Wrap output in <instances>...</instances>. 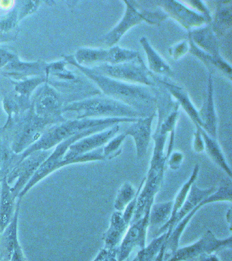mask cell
Here are the masks:
<instances>
[{"mask_svg": "<svg viewBox=\"0 0 232 261\" xmlns=\"http://www.w3.org/2000/svg\"><path fill=\"white\" fill-rule=\"evenodd\" d=\"M63 58L68 64L76 67L83 74L93 81L102 92L104 95L131 106L146 116L156 113V87L134 85L105 76L95 72L89 67L79 65L73 55H64Z\"/></svg>", "mask_w": 232, "mask_h": 261, "instance_id": "1", "label": "cell"}, {"mask_svg": "<svg viewBox=\"0 0 232 261\" xmlns=\"http://www.w3.org/2000/svg\"><path fill=\"white\" fill-rule=\"evenodd\" d=\"M138 118H83V119H67L64 122L55 124L44 133L40 140L27 150L19 154L20 161L32 152L38 150H49L65 140L76 136L81 133L97 126H107L111 127L115 124L124 122H134Z\"/></svg>", "mask_w": 232, "mask_h": 261, "instance_id": "2", "label": "cell"}, {"mask_svg": "<svg viewBox=\"0 0 232 261\" xmlns=\"http://www.w3.org/2000/svg\"><path fill=\"white\" fill-rule=\"evenodd\" d=\"M72 114V119L146 117L145 114L121 101L101 93L70 102L63 108V114Z\"/></svg>", "mask_w": 232, "mask_h": 261, "instance_id": "3", "label": "cell"}, {"mask_svg": "<svg viewBox=\"0 0 232 261\" xmlns=\"http://www.w3.org/2000/svg\"><path fill=\"white\" fill-rule=\"evenodd\" d=\"M54 125V122L39 117L30 108L14 119L7 120L0 130L9 140L14 152L21 154L37 142L46 130Z\"/></svg>", "mask_w": 232, "mask_h": 261, "instance_id": "4", "label": "cell"}, {"mask_svg": "<svg viewBox=\"0 0 232 261\" xmlns=\"http://www.w3.org/2000/svg\"><path fill=\"white\" fill-rule=\"evenodd\" d=\"M123 3L125 4L126 8L123 17L117 25L101 39L104 48H111L117 45L128 31L142 22L158 25L168 18L162 10L156 11L146 9L136 1H124Z\"/></svg>", "mask_w": 232, "mask_h": 261, "instance_id": "5", "label": "cell"}, {"mask_svg": "<svg viewBox=\"0 0 232 261\" xmlns=\"http://www.w3.org/2000/svg\"><path fill=\"white\" fill-rule=\"evenodd\" d=\"M90 68L95 72L117 81L151 88L158 87L153 73L144 64L141 56L130 62L118 65L103 63Z\"/></svg>", "mask_w": 232, "mask_h": 261, "instance_id": "6", "label": "cell"}, {"mask_svg": "<svg viewBox=\"0 0 232 261\" xmlns=\"http://www.w3.org/2000/svg\"><path fill=\"white\" fill-rule=\"evenodd\" d=\"M31 102L32 109L39 117L50 120L55 124L68 119L63 114V108L68 104L66 97L47 83L38 88Z\"/></svg>", "mask_w": 232, "mask_h": 261, "instance_id": "7", "label": "cell"}, {"mask_svg": "<svg viewBox=\"0 0 232 261\" xmlns=\"http://www.w3.org/2000/svg\"><path fill=\"white\" fill-rule=\"evenodd\" d=\"M108 128H110L109 126H101L90 128V129L81 133V134L73 136L72 138H69L58 144L54 152L50 153L48 158L40 165L35 174L34 175L29 182L24 188L23 191L19 194L17 199H21L34 186L37 185L38 182L45 178L48 175L51 174L52 173L64 167H63L64 157L71 145L81 140V139L85 138V137L90 136V135L95 134V133L102 132V130L107 129Z\"/></svg>", "mask_w": 232, "mask_h": 261, "instance_id": "8", "label": "cell"}, {"mask_svg": "<svg viewBox=\"0 0 232 261\" xmlns=\"http://www.w3.org/2000/svg\"><path fill=\"white\" fill-rule=\"evenodd\" d=\"M50 153V150H38L32 152L25 158L22 159L10 171L7 177V181L15 198L17 199L19 194Z\"/></svg>", "mask_w": 232, "mask_h": 261, "instance_id": "9", "label": "cell"}, {"mask_svg": "<svg viewBox=\"0 0 232 261\" xmlns=\"http://www.w3.org/2000/svg\"><path fill=\"white\" fill-rule=\"evenodd\" d=\"M232 237L220 240L211 230H207L197 242L177 249L166 261H189L198 258L202 254H211L222 248H231Z\"/></svg>", "mask_w": 232, "mask_h": 261, "instance_id": "10", "label": "cell"}, {"mask_svg": "<svg viewBox=\"0 0 232 261\" xmlns=\"http://www.w3.org/2000/svg\"><path fill=\"white\" fill-rule=\"evenodd\" d=\"M41 4L39 1H17L7 13L0 16V43L17 39L19 24L23 18L35 12Z\"/></svg>", "mask_w": 232, "mask_h": 261, "instance_id": "11", "label": "cell"}, {"mask_svg": "<svg viewBox=\"0 0 232 261\" xmlns=\"http://www.w3.org/2000/svg\"><path fill=\"white\" fill-rule=\"evenodd\" d=\"M150 209L140 219L130 224L117 249L118 261H125L136 248L143 249L146 246Z\"/></svg>", "mask_w": 232, "mask_h": 261, "instance_id": "12", "label": "cell"}, {"mask_svg": "<svg viewBox=\"0 0 232 261\" xmlns=\"http://www.w3.org/2000/svg\"><path fill=\"white\" fill-rule=\"evenodd\" d=\"M156 4L161 10L178 22L187 32L193 28H199L203 24H209L204 16L189 7L184 2L177 1H158Z\"/></svg>", "mask_w": 232, "mask_h": 261, "instance_id": "13", "label": "cell"}, {"mask_svg": "<svg viewBox=\"0 0 232 261\" xmlns=\"http://www.w3.org/2000/svg\"><path fill=\"white\" fill-rule=\"evenodd\" d=\"M47 63L43 60L25 62L16 57L0 70V75L14 81H22L33 77L45 76Z\"/></svg>", "mask_w": 232, "mask_h": 261, "instance_id": "14", "label": "cell"}, {"mask_svg": "<svg viewBox=\"0 0 232 261\" xmlns=\"http://www.w3.org/2000/svg\"><path fill=\"white\" fill-rule=\"evenodd\" d=\"M119 124H115L102 132L95 133V134L85 137V138L77 141L71 145L65 154L64 159L73 158V157L79 156V155L85 154V153L101 148L106 144H107L113 137L117 135L120 130Z\"/></svg>", "mask_w": 232, "mask_h": 261, "instance_id": "15", "label": "cell"}, {"mask_svg": "<svg viewBox=\"0 0 232 261\" xmlns=\"http://www.w3.org/2000/svg\"><path fill=\"white\" fill-rule=\"evenodd\" d=\"M154 117L156 113L139 118L136 121L132 122L131 125L124 132L126 136H131L134 139L138 160L143 159L147 153L152 138V124Z\"/></svg>", "mask_w": 232, "mask_h": 261, "instance_id": "16", "label": "cell"}, {"mask_svg": "<svg viewBox=\"0 0 232 261\" xmlns=\"http://www.w3.org/2000/svg\"><path fill=\"white\" fill-rule=\"evenodd\" d=\"M164 177V173L157 175L146 174L144 177V183L138 195L135 213L130 224L140 219L145 212L151 207L154 197L162 187Z\"/></svg>", "mask_w": 232, "mask_h": 261, "instance_id": "17", "label": "cell"}, {"mask_svg": "<svg viewBox=\"0 0 232 261\" xmlns=\"http://www.w3.org/2000/svg\"><path fill=\"white\" fill-rule=\"evenodd\" d=\"M199 118L202 124V128L211 138L217 139L218 118L214 99V83L213 71H209L207 93L202 106L198 110Z\"/></svg>", "mask_w": 232, "mask_h": 261, "instance_id": "18", "label": "cell"}, {"mask_svg": "<svg viewBox=\"0 0 232 261\" xmlns=\"http://www.w3.org/2000/svg\"><path fill=\"white\" fill-rule=\"evenodd\" d=\"M154 79L157 83L164 87L172 97L176 99L177 103L179 104V106H182L193 123L197 124L200 127H202V124H201L199 116L198 110L196 109L194 104L191 101L188 92L184 88L171 83L165 77H159L154 74Z\"/></svg>", "mask_w": 232, "mask_h": 261, "instance_id": "19", "label": "cell"}, {"mask_svg": "<svg viewBox=\"0 0 232 261\" xmlns=\"http://www.w3.org/2000/svg\"><path fill=\"white\" fill-rule=\"evenodd\" d=\"M217 187H212L208 189H202L197 187L195 184H193L191 188L190 191L187 196L186 201H185L180 210L176 214L174 219L169 226L167 230V236H170L171 232L177 225L191 212H192L197 205L203 200L207 199L209 195L213 194L217 190Z\"/></svg>", "mask_w": 232, "mask_h": 261, "instance_id": "20", "label": "cell"}, {"mask_svg": "<svg viewBox=\"0 0 232 261\" xmlns=\"http://www.w3.org/2000/svg\"><path fill=\"white\" fill-rule=\"evenodd\" d=\"M193 43L205 53L216 59L223 58L220 52L219 38L212 30L210 24L194 29L188 32Z\"/></svg>", "mask_w": 232, "mask_h": 261, "instance_id": "21", "label": "cell"}, {"mask_svg": "<svg viewBox=\"0 0 232 261\" xmlns=\"http://www.w3.org/2000/svg\"><path fill=\"white\" fill-rule=\"evenodd\" d=\"M214 199L211 195H209L207 199L203 200L202 202H201L192 212L185 216L184 218L176 226H175L174 229L171 232L170 236L166 239V243H165V253H164V261L168 260L169 258L176 251L179 247V243L183 232L185 231V228H187V225L189 222H190L191 219H192L193 216L197 214V212L199 211L201 208H202L203 206L208 205L210 203H214Z\"/></svg>", "mask_w": 232, "mask_h": 261, "instance_id": "22", "label": "cell"}, {"mask_svg": "<svg viewBox=\"0 0 232 261\" xmlns=\"http://www.w3.org/2000/svg\"><path fill=\"white\" fill-rule=\"evenodd\" d=\"M21 200L18 199L13 220L0 237V260L9 261L16 245L19 242L18 238V222L21 207Z\"/></svg>", "mask_w": 232, "mask_h": 261, "instance_id": "23", "label": "cell"}, {"mask_svg": "<svg viewBox=\"0 0 232 261\" xmlns=\"http://www.w3.org/2000/svg\"><path fill=\"white\" fill-rule=\"evenodd\" d=\"M129 226L125 223L123 212L115 211L112 214L110 225L103 234L105 242L104 248L107 250H117Z\"/></svg>", "mask_w": 232, "mask_h": 261, "instance_id": "24", "label": "cell"}, {"mask_svg": "<svg viewBox=\"0 0 232 261\" xmlns=\"http://www.w3.org/2000/svg\"><path fill=\"white\" fill-rule=\"evenodd\" d=\"M139 42L147 57L148 69L159 77H174V72L170 65L152 46L148 38L145 36L142 37Z\"/></svg>", "mask_w": 232, "mask_h": 261, "instance_id": "25", "label": "cell"}, {"mask_svg": "<svg viewBox=\"0 0 232 261\" xmlns=\"http://www.w3.org/2000/svg\"><path fill=\"white\" fill-rule=\"evenodd\" d=\"M17 199L12 193L6 177L2 181L0 191V237L13 220L17 207Z\"/></svg>", "mask_w": 232, "mask_h": 261, "instance_id": "26", "label": "cell"}, {"mask_svg": "<svg viewBox=\"0 0 232 261\" xmlns=\"http://www.w3.org/2000/svg\"><path fill=\"white\" fill-rule=\"evenodd\" d=\"M216 11L212 16V30L218 38L225 36L232 26V2H216Z\"/></svg>", "mask_w": 232, "mask_h": 261, "instance_id": "27", "label": "cell"}, {"mask_svg": "<svg viewBox=\"0 0 232 261\" xmlns=\"http://www.w3.org/2000/svg\"><path fill=\"white\" fill-rule=\"evenodd\" d=\"M188 41L189 43V53L190 54L200 60L205 65L209 71H213V68L217 69L218 71L223 73L231 81L232 69L229 63H228L223 58L216 59L205 53L193 43L189 36H188Z\"/></svg>", "mask_w": 232, "mask_h": 261, "instance_id": "28", "label": "cell"}, {"mask_svg": "<svg viewBox=\"0 0 232 261\" xmlns=\"http://www.w3.org/2000/svg\"><path fill=\"white\" fill-rule=\"evenodd\" d=\"M172 206L173 201L152 204L148 217V228H150L152 238H156L158 230L170 220Z\"/></svg>", "mask_w": 232, "mask_h": 261, "instance_id": "29", "label": "cell"}, {"mask_svg": "<svg viewBox=\"0 0 232 261\" xmlns=\"http://www.w3.org/2000/svg\"><path fill=\"white\" fill-rule=\"evenodd\" d=\"M152 138L154 141V148L147 173L157 175L160 173H164L165 171L167 158L164 149L166 146L167 135L159 132H154L152 135Z\"/></svg>", "mask_w": 232, "mask_h": 261, "instance_id": "30", "label": "cell"}, {"mask_svg": "<svg viewBox=\"0 0 232 261\" xmlns=\"http://www.w3.org/2000/svg\"><path fill=\"white\" fill-rule=\"evenodd\" d=\"M199 169H200V166H199V165L197 164V163L193 167L190 177L187 179L186 182L181 187L176 197H175L174 201H173L172 216H171L170 220H169L168 223L165 224L163 227L161 228L160 229L158 230V232H157L156 237L161 236V234L166 232L167 230H168L169 226H170L171 223H172L173 220L174 219L176 214L178 213V212L180 210L183 204H184L185 201H186L187 196L189 195L191 187H192L193 184L196 181L197 176H198Z\"/></svg>", "mask_w": 232, "mask_h": 261, "instance_id": "31", "label": "cell"}, {"mask_svg": "<svg viewBox=\"0 0 232 261\" xmlns=\"http://www.w3.org/2000/svg\"><path fill=\"white\" fill-rule=\"evenodd\" d=\"M199 130H200L201 136L204 141V151L207 152L210 159L217 166H219L229 176V178H231V167L228 164L221 147L218 143L217 139L211 138L200 126H199Z\"/></svg>", "mask_w": 232, "mask_h": 261, "instance_id": "32", "label": "cell"}, {"mask_svg": "<svg viewBox=\"0 0 232 261\" xmlns=\"http://www.w3.org/2000/svg\"><path fill=\"white\" fill-rule=\"evenodd\" d=\"M19 162V154L14 152L9 140L0 130V179L6 178Z\"/></svg>", "mask_w": 232, "mask_h": 261, "instance_id": "33", "label": "cell"}, {"mask_svg": "<svg viewBox=\"0 0 232 261\" xmlns=\"http://www.w3.org/2000/svg\"><path fill=\"white\" fill-rule=\"evenodd\" d=\"M76 62L82 66L89 67L107 63L108 48H79L73 55Z\"/></svg>", "mask_w": 232, "mask_h": 261, "instance_id": "34", "label": "cell"}, {"mask_svg": "<svg viewBox=\"0 0 232 261\" xmlns=\"http://www.w3.org/2000/svg\"><path fill=\"white\" fill-rule=\"evenodd\" d=\"M8 80L12 90L22 99L29 101H31L32 95H33L34 91L40 86L47 83V79L45 76L33 77L22 81Z\"/></svg>", "mask_w": 232, "mask_h": 261, "instance_id": "35", "label": "cell"}, {"mask_svg": "<svg viewBox=\"0 0 232 261\" xmlns=\"http://www.w3.org/2000/svg\"><path fill=\"white\" fill-rule=\"evenodd\" d=\"M168 238L166 232L153 238L145 248L140 249L137 256L132 261H154L160 252L161 249Z\"/></svg>", "mask_w": 232, "mask_h": 261, "instance_id": "36", "label": "cell"}, {"mask_svg": "<svg viewBox=\"0 0 232 261\" xmlns=\"http://www.w3.org/2000/svg\"><path fill=\"white\" fill-rule=\"evenodd\" d=\"M140 56V53L138 51L121 48L118 45H115L108 48L107 63L110 65L121 64L135 60Z\"/></svg>", "mask_w": 232, "mask_h": 261, "instance_id": "37", "label": "cell"}, {"mask_svg": "<svg viewBox=\"0 0 232 261\" xmlns=\"http://www.w3.org/2000/svg\"><path fill=\"white\" fill-rule=\"evenodd\" d=\"M135 188L130 181H126L122 184L116 195L114 207L115 211L123 212L126 206L134 199L136 195Z\"/></svg>", "mask_w": 232, "mask_h": 261, "instance_id": "38", "label": "cell"}, {"mask_svg": "<svg viewBox=\"0 0 232 261\" xmlns=\"http://www.w3.org/2000/svg\"><path fill=\"white\" fill-rule=\"evenodd\" d=\"M126 135L124 133L116 135L107 144L103 146V154L105 160L117 158L122 152V144L125 141Z\"/></svg>", "mask_w": 232, "mask_h": 261, "instance_id": "39", "label": "cell"}, {"mask_svg": "<svg viewBox=\"0 0 232 261\" xmlns=\"http://www.w3.org/2000/svg\"><path fill=\"white\" fill-rule=\"evenodd\" d=\"M168 51L171 58L174 59V61H178L189 53V41L187 40L181 41V42L169 47Z\"/></svg>", "mask_w": 232, "mask_h": 261, "instance_id": "40", "label": "cell"}, {"mask_svg": "<svg viewBox=\"0 0 232 261\" xmlns=\"http://www.w3.org/2000/svg\"><path fill=\"white\" fill-rule=\"evenodd\" d=\"M144 183V178L142 179V182L140 184L139 189H138L137 192H136L135 197H134V199L132 200V201L130 202L127 206H126L125 210L123 211V219L125 220V223L127 224L128 226H130V222H131L132 218H133L134 213H135L136 205H137L138 195H139L140 189H142Z\"/></svg>", "mask_w": 232, "mask_h": 261, "instance_id": "41", "label": "cell"}, {"mask_svg": "<svg viewBox=\"0 0 232 261\" xmlns=\"http://www.w3.org/2000/svg\"><path fill=\"white\" fill-rule=\"evenodd\" d=\"M184 3L187 4V5L189 4L193 10H195V11L201 14V15L204 16L209 24L211 23L212 15L211 11H210L209 8L205 5L204 2L192 0V1L186 2H184Z\"/></svg>", "mask_w": 232, "mask_h": 261, "instance_id": "42", "label": "cell"}, {"mask_svg": "<svg viewBox=\"0 0 232 261\" xmlns=\"http://www.w3.org/2000/svg\"><path fill=\"white\" fill-rule=\"evenodd\" d=\"M184 160V154L181 151H174L171 153L167 159L166 164L172 170L176 171L180 169Z\"/></svg>", "mask_w": 232, "mask_h": 261, "instance_id": "43", "label": "cell"}, {"mask_svg": "<svg viewBox=\"0 0 232 261\" xmlns=\"http://www.w3.org/2000/svg\"><path fill=\"white\" fill-rule=\"evenodd\" d=\"M195 132L193 134V149L196 153L204 152V141L201 136L199 126L197 124H194Z\"/></svg>", "mask_w": 232, "mask_h": 261, "instance_id": "44", "label": "cell"}, {"mask_svg": "<svg viewBox=\"0 0 232 261\" xmlns=\"http://www.w3.org/2000/svg\"><path fill=\"white\" fill-rule=\"evenodd\" d=\"M17 56V54L9 49L0 48V70Z\"/></svg>", "mask_w": 232, "mask_h": 261, "instance_id": "45", "label": "cell"}, {"mask_svg": "<svg viewBox=\"0 0 232 261\" xmlns=\"http://www.w3.org/2000/svg\"><path fill=\"white\" fill-rule=\"evenodd\" d=\"M9 261H28L19 242L16 245L15 250Z\"/></svg>", "mask_w": 232, "mask_h": 261, "instance_id": "46", "label": "cell"}, {"mask_svg": "<svg viewBox=\"0 0 232 261\" xmlns=\"http://www.w3.org/2000/svg\"><path fill=\"white\" fill-rule=\"evenodd\" d=\"M198 261H221L215 253L202 254L197 258Z\"/></svg>", "mask_w": 232, "mask_h": 261, "instance_id": "47", "label": "cell"}, {"mask_svg": "<svg viewBox=\"0 0 232 261\" xmlns=\"http://www.w3.org/2000/svg\"><path fill=\"white\" fill-rule=\"evenodd\" d=\"M106 249H101L99 251L98 254L95 257L94 260L93 261H106L105 260Z\"/></svg>", "mask_w": 232, "mask_h": 261, "instance_id": "48", "label": "cell"}, {"mask_svg": "<svg viewBox=\"0 0 232 261\" xmlns=\"http://www.w3.org/2000/svg\"><path fill=\"white\" fill-rule=\"evenodd\" d=\"M1 91H0V117H1L2 115V99H1Z\"/></svg>", "mask_w": 232, "mask_h": 261, "instance_id": "49", "label": "cell"}, {"mask_svg": "<svg viewBox=\"0 0 232 261\" xmlns=\"http://www.w3.org/2000/svg\"><path fill=\"white\" fill-rule=\"evenodd\" d=\"M2 181L1 179H0V191H1V185H2Z\"/></svg>", "mask_w": 232, "mask_h": 261, "instance_id": "50", "label": "cell"}, {"mask_svg": "<svg viewBox=\"0 0 232 261\" xmlns=\"http://www.w3.org/2000/svg\"><path fill=\"white\" fill-rule=\"evenodd\" d=\"M189 261H193V260H189Z\"/></svg>", "mask_w": 232, "mask_h": 261, "instance_id": "51", "label": "cell"}, {"mask_svg": "<svg viewBox=\"0 0 232 261\" xmlns=\"http://www.w3.org/2000/svg\"><path fill=\"white\" fill-rule=\"evenodd\" d=\"M0 261H3V260H0Z\"/></svg>", "mask_w": 232, "mask_h": 261, "instance_id": "52", "label": "cell"}]
</instances>
